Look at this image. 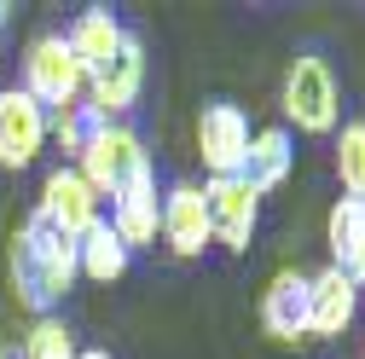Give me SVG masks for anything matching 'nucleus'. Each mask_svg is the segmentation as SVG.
Instances as JSON below:
<instances>
[{
  "instance_id": "obj_1",
  "label": "nucleus",
  "mask_w": 365,
  "mask_h": 359,
  "mask_svg": "<svg viewBox=\"0 0 365 359\" xmlns=\"http://www.w3.org/2000/svg\"><path fill=\"white\" fill-rule=\"evenodd\" d=\"M76 279H81L76 244L58 238V232H47V227L29 214L24 227L12 232V290H18V301L47 319V307H58Z\"/></svg>"
},
{
  "instance_id": "obj_2",
  "label": "nucleus",
  "mask_w": 365,
  "mask_h": 359,
  "mask_svg": "<svg viewBox=\"0 0 365 359\" xmlns=\"http://www.w3.org/2000/svg\"><path fill=\"white\" fill-rule=\"evenodd\" d=\"M76 174H81L99 197H122L128 186H145V180H157V174H151V151H145V140H140L128 122H99L93 140H87L81 157H76Z\"/></svg>"
},
{
  "instance_id": "obj_3",
  "label": "nucleus",
  "mask_w": 365,
  "mask_h": 359,
  "mask_svg": "<svg viewBox=\"0 0 365 359\" xmlns=\"http://www.w3.org/2000/svg\"><path fill=\"white\" fill-rule=\"evenodd\" d=\"M24 93L41 110H64V105H76L87 93V70L76 64L64 35H35L24 47Z\"/></svg>"
},
{
  "instance_id": "obj_4",
  "label": "nucleus",
  "mask_w": 365,
  "mask_h": 359,
  "mask_svg": "<svg viewBox=\"0 0 365 359\" xmlns=\"http://www.w3.org/2000/svg\"><path fill=\"white\" fill-rule=\"evenodd\" d=\"M99 192L93 186H87V180L76 174V162H64V168H53L47 180H41V203H35V220H41V227H47V232H58V238H87V232H93L99 227Z\"/></svg>"
},
{
  "instance_id": "obj_5",
  "label": "nucleus",
  "mask_w": 365,
  "mask_h": 359,
  "mask_svg": "<svg viewBox=\"0 0 365 359\" xmlns=\"http://www.w3.org/2000/svg\"><path fill=\"white\" fill-rule=\"evenodd\" d=\"M284 116L302 128V133H336V116H342V93H336V76L325 58L302 53L284 76Z\"/></svg>"
},
{
  "instance_id": "obj_6",
  "label": "nucleus",
  "mask_w": 365,
  "mask_h": 359,
  "mask_svg": "<svg viewBox=\"0 0 365 359\" xmlns=\"http://www.w3.org/2000/svg\"><path fill=\"white\" fill-rule=\"evenodd\" d=\"M197 157H203L209 180L244 174V157H250V116H244L238 105H203V116H197Z\"/></svg>"
},
{
  "instance_id": "obj_7",
  "label": "nucleus",
  "mask_w": 365,
  "mask_h": 359,
  "mask_svg": "<svg viewBox=\"0 0 365 359\" xmlns=\"http://www.w3.org/2000/svg\"><path fill=\"white\" fill-rule=\"evenodd\" d=\"M203 209H209V238L220 249L244 255L250 238H255V220H261V197L232 174V180H209L203 186Z\"/></svg>"
},
{
  "instance_id": "obj_8",
  "label": "nucleus",
  "mask_w": 365,
  "mask_h": 359,
  "mask_svg": "<svg viewBox=\"0 0 365 359\" xmlns=\"http://www.w3.org/2000/svg\"><path fill=\"white\" fill-rule=\"evenodd\" d=\"M47 151V110H41L24 87L0 93V168H29Z\"/></svg>"
},
{
  "instance_id": "obj_9",
  "label": "nucleus",
  "mask_w": 365,
  "mask_h": 359,
  "mask_svg": "<svg viewBox=\"0 0 365 359\" xmlns=\"http://www.w3.org/2000/svg\"><path fill=\"white\" fill-rule=\"evenodd\" d=\"M180 261L203 255L215 238H209V209H203V186H192V180H174V186L163 192V232H157Z\"/></svg>"
},
{
  "instance_id": "obj_10",
  "label": "nucleus",
  "mask_w": 365,
  "mask_h": 359,
  "mask_svg": "<svg viewBox=\"0 0 365 359\" xmlns=\"http://www.w3.org/2000/svg\"><path fill=\"white\" fill-rule=\"evenodd\" d=\"M140 87H145V47H140V35H128L122 53H116L93 81H87V93H93L87 105H93V110L110 122V116H122V110L140 105Z\"/></svg>"
},
{
  "instance_id": "obj_11",
  "label": "nucleus",
  "mask_w": 365,
  "mask_h": 359,
  "mask_svg": "<svg viewBox=\"0 0 365 359\" xmlns=\"http://www.w3.org/2000/svg\"><path fill=\"white\" fill-rule=\"evenodd\" d=\"M354 313H359V284H348L336 266L307 279V336H319V342L342 336L354 325Z\"/></svg>"
},
{
  "instance_id": "obj_12",
  "label": "nucleus",
  "mask_w": 365,
  "mask_h": 359,
  "mask_svg": "<svg viewBox=\"0 0 365 359\" xmlns=\"http://www.w3.org/2000/svg\"><path fill=\"white\" fill-rule=\"evenodd\" d=\"M261 325L272 342H302L307 336V273L284 266L272 273L267 290H261Z\"/></svg>"
},
{
  "instance_id": "obj_13",
  "label": "nucleus",
  "mask_w": 365,
  "mask_h": 359,
  "mask_svg": "<svg viewBox=\"0 0 365 359\" xmlns=\"http://www.w3.org/2000/svg\"><path fill=\"white\" fill-rule=\"evenodd\" d=\"M105 227L116 232V244L133 255V249H151L157 232H163V197H157V180L145 186H128L122 197H110V220Z\"/></svg>"
},
{
  "instance_id": "obj_14",
  "label": "nucleus",
  "mask_w": 365,
  "mask_h": 359,
  "mask_svg": "<svg viewBox=\"0 0 365 359\" xmlns=\"http://www.w3.org/2000/svg\"><path fill=\"white\" fill-rule=\"evenodd\" d=\"M70 53H76V64L87 70V81H93L116 53H122V41H128V29L116 24V12H105V6H87L76 24H70Z\"/></svg>"
},
{
  "instance_id": "obj_15",
  "label": "nucleus",
  "mask_w": 365,
  "mask_h": 359,
  "mask_svg": "<svg viewBox=\"0 0 365 359\" xmlns=\"http://www.w3.org/2000/svg\"><path fill=\"white\" fill-rule=\"evenodd\" d=\"M325 244H331V266H336L348 284L365 290V203L342 197V203L331 209V220H325Z\"/></svg>"
},
{
  "instance_id": "obj_16",
  "label": "nucleus",
  "mask_w": 365,
  "mask_h": 359,
  "mask_svg": "<svg viewBox=\"0 0 365 359\" xmlns=\"http://www.w3.org/2000/svg\"><path fill=\"white\" fill-rule=\"evenodd\" d=\"M290 162H296V145H290V133L284 128H261V133H250V157H244V186L255 192V197H267V192H279L284 180H290Z\"/></svg>"
},
{
  "instance_id": "obj_17",
  "label": "nucleus",
  "mask_w": 365,
  "mask_h": 359,
  "mask_svg": "<svg viewBox=\"0 0 365 359\" xmlns=\"http://www.w3.org/2000/svg\"><path fill=\"white\" fill-rule=\"evenodd\" d=\"M128 261H133V255L116 244V232L105 227V220H99L87 238H76V266H81V279H93V284H116V279L128 273Z\"/></svg>"
},
{
  "instance_id": "obj_18",
  "label": "nucleus",
  "mask_w": 365,
  "mask_h": 359,
  "mask_svg": "<svg viewBox=\"0 0 365 359\" xmlns=\"http://www.w3.org/2000/svg\"><path fill=\"white\" fill-rule=\"evenodd\" d=\"M105 116L93 110V105H64V110H47V140H58V151L64 157H81V145L93 140V128H99Z\"/></svg>"
},
{
  "instance_id": "obj_19",
  "label": "nucleus",
  "mask_w": 365,
  "mask_h": 359,
  "mask_svg": "<svg viewBox=\"0 0 365 359\" xmlns=\"http://www.w3.org/2000/svg\"><path fill=\"white\" fill-rule=\"evenodd\" d=\"M336 180H342V197L365 203V122H342L336 133Z\"/></svg>"
},
{
  "instance_id": "obj_20",
  "label": "nucleus",
  "mask_w": 365,
  "mask_h": 359,
  "mask_svg": "<svg viewBox=\"0 0 365 359\" xmlns=\"http://www.w3.org/2000/svg\"><path fill=\"white\" fill-rule=\"evenodd\" d=\"M76 353H81V348H76L70 325L47 313V319H35V325H29V336H24V353H18V359H76Z\"/></svg>"
},
{
  "instance_id": "obj_21",
  "label": "nucleus",
  "mask_w": 365,
  "mask_h": 359,
  "mask_svg": "<svg viewBox=\"0 0 365 359\" xmlns=\"http://www.w3.org/2000/svg\"><path fill=\"white\" fill-rule=\"evenodd\" d=\"M76 359H110V353H105V348H81Z\"/></svg>"
},
{
  "instance_id": "obj_22",
  "label": "nucleus",
  "mask_w": 365,
  "mask_h": 359,
  "mask_svg": "<svg viewBox=\"0 0 365 359\" xmlns=\"http://www.w3.org/2000/svg\"><path fill=\"white\" fill-rule=\"evenodd\" d=\"M0 359H12V353H0Z\"/></svg>"
}]
</instances>
